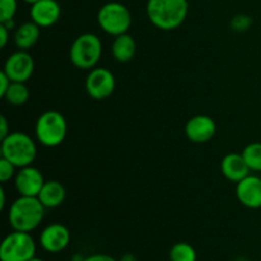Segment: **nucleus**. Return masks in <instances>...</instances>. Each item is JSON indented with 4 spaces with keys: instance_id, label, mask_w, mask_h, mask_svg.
I'll list each match as a JSON object with an SVG mask.
<instances>
[{
    "instance_id": "bb28decb",
    "label": "nucleus",
    "mask_w": 261,
    "mask_h": 261,
    "mask_svg": "<svg viewBox=\"0 0 261 261\" xmlns=\"http://www.w3.org/2000/svg\"><path fill=\"white\" fill-rule=\"evenodd\" d=\"M10 84H12L10 78L4 73V71L2 70V73H0V97L4 96L5 92L8 91V88H9Z\"/></svg>"
},
{
    "instance_id": "412c9836",
    "label": "nucleus",
    "mask_w": 261,
    "mask_h": 261,
    "mask_svg": "<svg viewBox=\"0 0 261 261\" xmlns=\"http://www.w3.org/2000/svg\"><path fill=\"white\" fill-rule=\"evenodd\" d=\"M241 154L244 155L250 170L254 172H261V142L247 144L242 149Z\"/></svg>"
},
{
    "instance_id": "b1692460",
    "label": "nucleus",
    "mask_w": 261,
    "mask_h": 261,
    "mask_svg": "<svg viewBox=\"0 0 261 261\" xmlns=\"http://www.w3.org/2000/svg\"><path fill=\"white\" fill-rule=\"evenodd\" d=\"M15 173H17V167L5 158H0V182L7 184L8 181L15 177Z\"/></svg>"
},
{
    "instance_id": "cd10ccee",
    "label": "nucleus",
    "mask_w": 261,
    "mask_h": 261,
    "mask_svg": "<svg viewBox=\"0 0 261 261\" xmlns=\"http://www.w3.org/2000/svg\"><path fill=\"white\" fill-rule=\"evenodd\" d=\"M84 261H119L115 257H112L111 255L107 254H92L89 256H86Z\"/></svg>"
},
{
    "instance_id": "473e14b6",
    "label": "nucleus",
    "mask_w": 261,
    "mask_h": 261,
    "mask_svg": "<svg viewBox=\"0 0 261 261\" xmlns=\"http://www.w3.org/2000/svg\"><path fill=\"white\" fill-rule=\"evenodd\" d=\"M30 261H45L43 259H41V257H37V256H35L33 257V259H31Z\"/></svg>"
},
{
    "instance_id": "a211bd4d",
    "label": "nucleus",
    "mask_w": 261,
    "mask_h": 261,
    "mask_svg": "<svg viewBox=\"0 0 261 261\" xmlns=\"http://www.w3.org/2000/svg\"><path fill=\"white\" fill-rule=\"evenodd\" d=\"M135 53H137V42L134 37L129 33L116 36L112 41L111 54L114 59L119 63H129L134 59Z\"/></svg>"
},
{
    "instance_id": "f8f14e48",
    "label": "nucleus",
    "mask_w": 261,
    "mask_h": 261,
    "mask_svg": "<svg viewBox=\"0 0 261 261\" xmlns=\"http://www.w3.org/2000/svg\"><path fill=\"white\" fill-rule=\"evenodd\" d=\"M216 121L208 115H195L185 125V135L190 142L203 144L216 135Z\"/></svg>"
},
{
    "instance_id": "dca6fc26",
    "label": "nucleus",
    "mask_w": 261,
    "mask_h": 261,
    "mask_svg": "<svg viewBox=\"0 0 261 261\" xmlns=\"http://www.w3.org/2000/svg\"><path fill=\"white\" fill-rule=\"evenodd\" d=\"M37 198L46 209H55L59 208L65 200L66 190L59 181L48 180L45 181Z\"/></svg>"
},
{
    "instance_id": "6ab92c4d",
    "label": "nucleus",
    "mask_w": 261,
    "mask_h": 261,
    "mask_svg": "<svg viewBox=\"0 0 261 261\" xmlns=\"http://www.w3.org/2000/svg\"><path fill=\"white\" fill-rule=\"evenodd\" d=\"M3 98L12 106H23L30 99V89L22 82H12Z\"/></svg>"
},
{
    "instance_id": "2f4dec72",
    "label": "nucleus",
    "mask_w": 261,
    "mask_h": 261,
    "mask_svg": "<svg viewBox=\"0 0 261 261\" xmlns=\"http://www.w3.org/2000/svg\"><path fill=\"white\" fill-rule=\"evenodd\" d=\"M23 2L27 3V4H30V5H32V4H35V3L40 2V0H23Z\"/></svg>"
},
{
    "instance_id": "f3484780",
    "label": "nucleus",
    "mask_w": 261,
    "mask_h": 261,
    "mask_svg": "<svg viewBox=\"0 0 261 261\" xmlns=\"http://www.w3.org/2000/svg\"><path fill=\"white\" fill-rule=\"evenodd\" d=\"M40 35V25H37L35 22L30 20V22L22 23V24L15 28L13 40H14V43L18 50L28 51L38 42Z\"/></svg>"
},
{
    "instance_id": "2eb2a0df",
    "label": "nucleus",
    "mask_w": 261,
    "mask_h": 261,
    "mask_svg": "<svg viewBox=\"0 0 261 261\" xmlns=\"http://www.w3.org/2000/svg\"><path fill=\"white\" fill-rule=\"evenodd\" d=\"M221 172L231 182L237 184L250 175L251 170L247 166L241 153H228L221 162Z\"/></svg>"
},
{
    "instance_id": "5701e85b",
    "label": "nucleus",
    "mask_w": 261,
    "mask_h": 261,
    "mask_svg": "<svg viewBox=\"0 0 261 261\" xmlns=\"http://www.w3.org/2000/svg\"><path fill=\"white\" fill-rule=\"evenodd\" d=\"M18 10V0H0V23L14 19Z\"/></svg>"
},
{
    "instance_id": "7ed1b4c3",
    "label": "nucleus",
    "mask_w": 261,
    "mask_h": 261,
    "mask_svg": "<svg viewBox=\"0 0 261 261\" xmlns=\"http://www.w3.org/2000/svg\"><path fill=\"white\" fill-rule=\"evenodd\" d=\"M0 142L2 157L12 162L17 168L31 166L37 157V145L27 133L12 132Z\"/></svg>"
},
{
    "instance_id": "c756f323",
    "label": "nucleus",
    "mask_w": 261,
    "mask_h": 261,
    "mask_svg": "<svg viewBox=\"0 0 261 261\" xmlns=\"http://www.w3.org/2000/svg\"><path fill=\"white\" fill-rule=\"evenodd\" d=\"M119 261H138V257L135 256L134 254H130V252H127V254H124L121 257H120Z\"/></svg>"
},
{
    "instance_id": "39448f33",
    "label": "nucleus",
    "mask_w": 261,
    "mask_h": 261,
    "mask_svg": "<svg viewBox=\"0 0 261 261\" xmlns=\"http://www.w3.org/2000/svg\"><path fill=\"white\" fill-rule=\"evenodd\" d=\"M101 38L91 32L82 33L73 41L69 50V59L75 68L82 70H91L96 68L102 58Z\"/></svg>"
},
{
    "instance_id": "9b49d317",
    "label": "nucleus",
    "mask_w": 261,
    "mask_h": 261,
    "mask_svg": "<svg viewBox=\"0 0 261 261\" xmlns=\"http://www.w3.org/2000/svg\"><path fill=\"white\" fill-rule=\"evenodd\" d=\"M45 184L42 172L37 167L25 166L19 168L15 173L14 177V188L19 196H36L40 194Z\"/></svg>"
},
{
    "instance_id": "6e6552de",
    "label": "nucleus",
    "mask_w": 261,
    "mask_h": 261,
    "mask_svg": "<svg viewBox=\"0 0 261 261\" xmlns=\"http://www.w3.org/2000/svg\"><path fill=\"white\" fill-rule=\"evenodd\" d=\"M115 87H116V79L114 73L102 66L91 69L86 78L87 93L96 101L109 98L114 93Z\"/></svg>"
},
{
    "instance_id": "7c9ffc66",
    "label": "nucleus",
    "mask_w": 261,
    "mask_h": 261,
    "mask_svg": "<svg viewBox=\"0 0 261 261\" xmlns=\"http://www.w3.org/2000/svg\"><path fill=\"white\" fill-rule=\"evenodd\" d=\"M84 259H86V256H83L82 254H74L71 256V261H84Z\"/></svg>"
},
{
    "instance_id": "20e7f679",
    "label": "nucleus",
    "mask_w": 261,
    "mask_h": 261,
    "mask_svg": "<svg viewBox=\"0 0 261 261\" xmlns=\"http://www.w3.org/2000/svg\"><path fill=\"white\" fill-rule=\"evenodd\" d=\"M68 133V122L65 116L56 110L42 112L36 120V140L43 147L55 148L65 140Z\"/></svg>"
},
{
    "instance_id": "a878e982",
    "label": "nucleus",
    "mask_w": 261,
    "mask_h": 261,
    "mask_svg": "<svg viewBox=\"0 0 261 261\" xmlns=\"http://www.w3.org/2000/svg\"><path fill=\"white\" fill-rule=\"evenodd\" d=\"M10 37V30L5 27L3 23H0V47L4 48L9 42Z\"/></svg>"
},
{
    "instance_id": "f03ea898",
    "label": "nucleus",
    "mask_w": 261,
    "mask_h": 261,
    "mask_svg": "<svg viewBox=\"0 0 261 261\" xmlns=\"http://www.w3.org/2000/svg\"><path fill=\"white\" fill-rule=\"evenodd\" d=\"M46 208L36 196H19L8 211V222L13 231L28 232L37 229L42 223Z\"/></svg>"
},
{
    "instance_id": "0eeeda50",
    "label": "nucleus",
    "mask_w": 261,
    "mask_h": 261,
    "mask_svg": "<svg viewBox=\"0 0 261 261\" xmlns=\"http://www.w3.org/2000/svg\"><path fill=\"white\" fill-rule=\"evenodd\" d=\"M37 244L28 232L13 231L0 245V261H30L36 256Z\"/></svg>"
},
{
    "instance_id": "c85d7f7f",
    "label": "nucleus",
    "mask_w": 261,
    "mask_h": 261,
    "mask_svg": "<svg viewBox=\"0 0 261 261\" xmlns=\"http://www.w3.org/2000/svg\"><path fill=\"white\" fill-rule=\"evenodd\" d=\"M5 205H7V196H5V190L0 188V209L4 211Z\"/></svg>"
},
{
    "instance_id": "4be33fe9",
    "label": "nucleus",
    "mask_w": 261,
    "mask_h": 261,
    "mask_svg": "<svg viewBox=\"0 0 261 261\" xmlns=\"http://www.w3.org/2000/svg\"><path fill=\"white\" fill-rule=\"evenodd\" d=\"M254 24V19L250 17L249 14H236L234 17H232L231 22H229V27H231L232 31L234 32H246L251 28V25Z\"/></svg>"
},
{
    "instance_id": "1a4fd4ad",
    "label": "nucleus",
    "mask_w": 261,
    "mask_h": 261,
    "mask_svg": "<svg viewBox=\"0 0 261 261\" xmlns=\"http://www.w3.org/2000/svg\"><path fill=\"white\" fill-rule=\"evenodd\" d=\"M3 71L9 76L12 82L25 83L33 75L35 60L28 51L18 50L8 56L4 63Z\"/></svg>"
},
{
    "instance_id": "aec40b11",
    "label": "nucleus",
    "mask_w": 261,
    "mask_h": 261,
    "mask_svg": "<svg viewBox=\"0 0 261 261\" xmlns=\"http://www.w3.org/2000/svg\"><path fill=\"white\" fill-rule=\"evenodd\" d=\"M170 261H198L196 250L188 242H177L168 252Z\"/></svg>"
},
{
    "instance_id": "f257e3e1",
    "label": "nucleus",
    "mask_w": 261,
    "mask_h": 261,
    "mask_svg": "<svg viewBox=\"0 0 261 261\" xmlns=\"http://www.w3.org/2000/svg\"><path fill=\"white\" fill-rule=\"evenodd\" d=\"M147 17L155 28L173 31L184 24L189 13L188 0H148Z\"/></svg>"
},
{
    "instance_id": "ddd939ff",
    "label": "nucleus",
    "mask_w": 261,
    "mask_h": 261,
    "mask_svg": "<svg viewBox=\"0 0 261 261\" xmlns=\"http://www.w3.org/2000/svg\"><path fill=\"white\" fill-rule=\"evenodd\" d=\"M236 198L247 209L261 208V177L257 175L246 176L236 184Z\"/></svg>"
},
{
    "instance_id": "4468645a",
    "label": "nucleus",
    "mask_w": 261,
    "mask_h": 261,
    "mask_svg": "<svg viewBox=\"0 0 261 261\" xmlns=\"http://www.w3.org/2000/svg\"><path fill=\"white\" fill-rule=\"evenodd\" d=\"M30 17L41 28L56 24L61 17V7L56 0H40L31 5Z\"/></svg>"
},
{
    "instance_id": "9d476101",
    "label": "nucleus",
    "mask_w": 261,
    "mask_h": 261,
    "mask_svg": "<svg viewBox=\"0 0 261 261\" xmlns=\"http://www.w3.org/2000/svg\"><path fill=\"white\" fill-rule=\"evenodd\" d=\"M71 241V233L66 226L61 223H51L41 231L38 244L43 251L48 254H59L66 250Z\"/></svg>"
},
{
    "instance_id": "72a5a7b5",
    "label": "nucleus",
    "mask_w": 261,
    "mask_h": 261,
    "mask_svg": "<svg viewBox=\"0 0 261 261\" xmlns=\"http://www.w3.org/2000/svg\"><path fill=\"white\" fill-rule=\"evenodd\" d=\"M236 261H249V260L245 259V257H240V259H237Z\"/></svg>"
},
{
    "instance_id": "423d86ee",
    "label": "nucleus",
    "mask_w": 261,
    "mask_h": 261,
    "mask_svg": "<svg viewBox=\"0 0 261 261\" xmlns=\"http://www.w3.org/2000/svg\"><path fill=\"white\" fill-rule=\"evenodd\" d=\"M97 23L103 32L116 37L129 32L133 15L129 8L122 3L109 2L97 12Z\"/></svg>"
},
{
    "instance_id": "393cba45",
    "label": "nucleus",
    "mask_w": 261,
    "mask_h": 261,
    "mask_svg": "<svg viewBox=\"0 0 261 261\" xmlns=\"http://www.w3.org/2000/svg\"><path fill=\"white\" fill-rule=\"evenodd\" d=\"M10 133L12 132H10V126H9V122H8V119L4 116V115H2V116H0V140L7 138Z\"/></svg>"
}]
</instances>
